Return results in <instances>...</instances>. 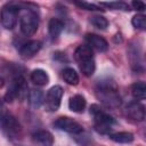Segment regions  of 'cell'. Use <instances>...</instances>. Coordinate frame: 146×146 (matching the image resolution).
I'll use <instances>...</instances> for the list:
<instances>
[{
	"label": "cell",
	"instance_id": "1",
	"mask_svg": "<svg viewBox=\"0 0 146 146\" xmlns=\"http://www.w3.org/2000/svg\"><path fill=\"white\" fill-rule=\"evenodd\" d=\"M74 58L79 64L81 72L86 76H91L95 72L96 65L94 59L92 49L89 46H79L74 51Z\"/></svg>",
	"mask_w": 146,
	"mask_h": 146
},
{
	"label": "cell",
	"instance_id": "2",
	"mask_svg": "<svg viewBox=\"0 0 146 146\" xmlns=\"http://www.w3.org/2000/svg\"><path fill=\"white\" fill-rule=\"evenodd\" d=\"M0 128L3 131V133L10 139L18 138L22 132L19 122L1 104H0Z\"/></svg>",
	"mask_w": 146,
	"mask_h": 146
},
{
	"label": "cell",
	"instance_id": "3",
	"mask_svg": "<svg viewBox=\"0 0 146 146\" xmlns=\"http://www.w3.org/2000/svg\"><path fill=\"white\" fill-rule=\"evenodd\" d=\"M90 114L94 116L95 120V128L100 133H106L111 130L112 124L114 123V119L104 112L98 105L94 104L90 107Z\"/></svg>",
	"mask_w": 146,
	"mask_h": 146
},
{
	"label": "cell",
	"instance_id": "4",
	"mask_svg": "<svg viewBox=\"0 0 146 146\" xmlns=\"http://www.w3.org/2000/svg\"><path fill=\"white\" fill-rule=\"evenodd\" d=\"M24 10L21 14L19 18V25H21V31L26 35L31 36L33 35L38 27H39V19L35 10L29 9V8H23Z\"/></svg>",
	"mask_w": 146,
	"mask_h": 146
},
{
	"label": "cell",
	"instance_id": "5",
	"mask_svg": "<svg viewBox=\"0 0 146 146\" xmlns=\"http://www.w3.org/2000/svg\"><path fill=\"white\" fill-rule=\"evenodd\" d=\"M98 98L107 106V107H116L120 105V96L116 91L115 86H111L110 83H102L97 89Z\"/></svg>",
	"mask_w": 146,
	"mask_h": 146
},
{
	"label": "cell",
	"instance_id": "6",
	"mask_svg": "<svg viewBox=\"0 0 146 146\" xmlns=\"http://www.w3.org/2000/svg\"><path fill=\"white\" fill-rule=\"evenodd\" d=\"M27 95V86L25 79L22 75H17L13 79L10 87L8 88L7 94L5 95V100L7 103H11L16 98H24Z\"/></svg>",
	"mask_w": 146,
	"mask_h": 146
},
{
	"label": "cell",
	"instance_id": "7",
	"mask_svg": "<svg viewBox=\"0 0 146 146\" xmlns=\"http://www.w3.org/2000/svg\"><path fill=\"white\" fill-rule=\"evenodd\" d=\"M19 13V5L10 2L2 7L0 11V21L5 29L13 30L17 23V17Z\"/></svg>",
	"mask_w": 146,
	"mask_h": 146
},
{
	"label": "cell",
	"instance_id": "8",
	"mask_svg": "<svg viewBox=\"0 0 146 146\" xmlns=\"http://www.w3.org/2000/svg\"><path fill=\"white\" fill-rule=\"evenodd\" d=\"M63 94L64 91L60 86H54L48 90L44 99V108L47 112H56L59 108Z\"/></svg>",
	"mask_w": 146,
	"mask_h": 146
},
{
	"label": "cell",
	"instance_id": "9",
	"mask_svg": "<svg viewBox=\"0 0 146 146\" xmlns=\"http://www.w3.org/2000/svg\"><path fill=\"white\" fill-rule=\"evenodd\" d=\"M54 125L59 129V130H64L66 132H70V133H81L83 131V128L82 125L74 121L73 119L71 117H67V116H62V117H58L55 122H54Z\"/></svg>",
	"mask_w": 146,
	"mask_h": 146
},
{
	"label": "cell",
	"instance_id": "10",
	"mask_svg": "<svg viewBox=\"0 0 146 146\" xmlns=\"http://www.w3.org/2000/svg\"><path fill=\"white\" fill-rule=\"evenodd\" d=\"M127 115L135 121H143L145 119V107L138 102H131L125 107Z\"/></svg>",
	"mask_w": 146,
	"mask_h": 146
},
{
	"label": "cell",
	"instance_id": "11",
	"mask_svg": "<svg viewBox=\"0 0 146 146\" xmlns=\"http://www.w3.org/2000/svg\"><path fill=\"white\" fill-rule=\"evenodd\" d=\"M86 41L88 42V46H89L90 48H95V49L98 50V51H106L107 48H108L107 41H106L104 38L99 36V35H97V34L88 33V34L86 35Z\"/></svg>",
	"mask_w": 146,
	"mask_h": 146
},
{
	"label": "cell",
	"instance_id": "12",
	"mask_svg": "<svg viewBox=\"0 0 146 146\" xmlns=\"http://www.w3.org/2000/svg\"><path fill=\"white\" fill-rule=\"evenodd\" d=\"M40 48H41V42L38 40H32V41L25 43L19 49V54L23 58H31L40 50Z\"/></svg>",
	"mask_w": 146,
	"mask_h": 146
},
{
	"label": "cell",
	"instance_id": "13",
	"mask_svg": "<svg viewBox=\"0 0 146 146\" xmlns=\"http://www.w3.org/2000/svg\"><path fill=\"white\" fill-rule=\"evenodd\" d=\"M33 140L38 143L40 146H52L54 137L47 130H39L33 133Z\"/></svg>",
	"mask_w": 146,
	"mask_h": 146
},
{
	"label": "cell",
	"instance_id": "14",
	"mask_svg": "<svg viewBox=\"0 0 146 146\" xmlns=\"http://www.w3.org/2000/svg\"><path fill=\"white\" fill-rule=\"evenodd\" d=\"M64 30V23L58 18H51L48 24V31L51 39H56L59 36L62 31Z\"/></svg>",
	"mask_w": 146,
	"mask_h": 146
},
{
	"label": "cell",
	"instance_id": "15",
	"mask_svg": "<svg viewBox=\"0 0 146 146\" xmlns=\"http://www.w3.org/2000/svg\"><path fill=\"white\" fill-rule=\"evenodd\" d=\"M31 81L36 86H46L49 82V76L46 71L36 68L31 73Z\"/></svg>",
	"mask_w": 146,
	"mask_h": 146
},
{
	"label": "cell",
	"instance_id": "16",
	"mask_svg": "<svg viewBox=\"0 0 146 146\" xmlns=\"http://www.w3.org/2000/svg\"><path fill=\"white\" fill-rule=\"evenodd\" d=\"M68 107L71 111L76 112V113H81L84 111L86 107V99L82 95H75L73 96L70 102H68Z\"/></svg>",
	"mask_w": 146,
	"mask_h": 146
},
{
	"label": "cell",
	"instance_id": "17",
	"mask_svg": "<svg viewBox=\"0 0 146 146\" xmlns=\"http://www.w3.org/2000/svg\"><path fill=\"white\" fill-rule=\"evenodd\" d=\"M44 102V95L41 90L32 89L29 92V103L33 108H39Z\"/></svg>",
	"mask_w": 146,
	"mask_h": 146
},
{
	"label": "cell",
	"instance_id": "18",
	"mask_svg": "<svg viewBox=\"0 0 146 146\" xmlns=\"http://www.w3.org/2000/svg\"><path fill=\"white\" fill-rule=\"evenodd\" d=\"M131 94L136 99H139V100L145 99V97H146V84H145V82L139 81V82L133 83L132 87H131Z\"/></svg>",
	"mask_w": 146,
	"mask_h": 146
},
{
	"label": "cell",
	"instance_id": "19",
	"mask_svg": "<svg viewBox=\"0 0 146 146\" xmlns=\"http://www.w3.org/2000/svg\"><path fill=\"white\" fill-rule=\"evenodd\" d=\"M110 138L115 141V143H122V144H128L133 140V135L128 131H122V132H116L110 135Z\"/></svg>",
	"mask_w": 146,
	"mask_h": 146
},
{
	"label": "cell",
	"instance_id": "20",
	"mask_svg": "<svg viewBox=\"0 0 146 146\" xmlns=\"http://www.w3.org/2000/svg\"><path fill=\"white\" fill-rule=\"evenodd\" d=\"M63 79L65 80V82H67L68 84L72 86H76L79 83V75L75 72V70L67 67L63 71Z\"/></svg>",
	"mask_w": 146,
	"mask_h": 146
},
{
	"label": "cell",
	"instance_id": "21",
	"mask_svg": "<svg viewBox=\"0 0 146 146\" xmlns=\"http://www.w3.org/2000/svg\"><path fill=\"white\" fill-rule=\"evenodd\" d=\"M90 22H91V24H92L94 26H96L97 29L104 30V29H106V27L108 26V21H107L105 17H103V16H97V15H95V16L90 17Z\"/></svg>",
	"mask_w": 146,
	"mask_h": 146
},
{
	"label": "cell",
	"instance_id": "22",
	"mask_svg": "<svg viewBox=\"0 0 146 146\" xmlns=\"http://www.w3.org/2000/svg\"><path fill=\"white\" fill-rule=\"evenodd\" d=\"M131 23L132 25L136 27V29H139V30H145L146 29V16L143 15V14H139V15H135L131 19Z\"/></svg>",
	"mask_w": 146,
	"mask_h": 146
},
{
	"label": "cell",
	"instance_id": "23",
	"mask_svg": "<svg viewBox=\"0 0 146 146\" xmlns=\"http://www.w3.org/2000/svg\"><path fill=\"white\" fill-rule=\"evenodd\" d=\"M100 6H105L112 9H121V10H129V5L122 1H113V2H100Z\"/></svg>",
	"mask_w": 146,
	"mask_h": 146
},
{
	"label": "cell",
	"instance_id": "24",
	"mask_svg": "<svg viewBox=\"0 0 146 146\" xmlns=\"http://www.w3.org/2000/svg\"><path fill=\"white\" fill-rule=\"evenodd\" d=\"M74 5L82 9H86V10H102V8L99 6L90 3V2H86V1H75Z\"/></svg>",
	"mask_w": 146,
	"mask_h": 146
},
{
	"label": "cell",
	"instance_id": "25",
	"mask_svg": "<svg viewBox=\"0 0 146 146\" xmlns=\"http://www.w3.org/2000/svg\"><path fill=\"white\" fill-rule=\"evenodd\" d=\"M131 6L133 7V9H136L138 11H144L145 8H146V6H145V3L143 1H132Z\"/></svg>",
	"mask_w": 146,
	"mask_h": 146
},
{
	"label": "cell",
	"instance_id": "26",
	"mask_svg": "<svg viewBox=\"0 0 146 146\" xmlns=\"http://www.w3.org/2000/svg\"><path fill=\"white\" fill-rule=\"evenodd\" d=\"M3 84H5V80H3V78H2V76H0V88H2V87H3Z\"/></svg>",
	"mask_w": 146,
	"mask_h": 146
}]
</instances>
